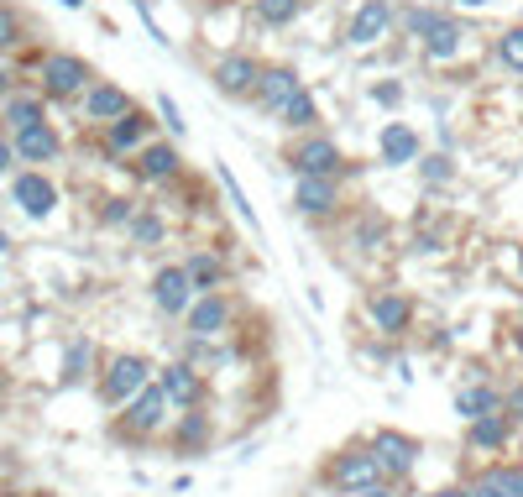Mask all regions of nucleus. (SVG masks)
Listing matches in <instances>:
<instances>
[{
  "mask_svg": "<svg viewBox=\"0 0 523 497\" xmlns=\"http://www.w3.org/2000/svg\"><path fill=\"white\" fill-rule=\"evenodd\" d=\"M215 84L225 89V95H246V89H257V84H262V69H257L252 58H241V53H236V58H225L220 69H215Z\"/></svg>",
  "mask_w": 523,
  "mask_h": 497,
  "instance_id": "nucleus-15",
  "label": "nucleus"
},
{
  "mask_svg": "<svg viewBox=\"0 0 523 497\" xmlns=\"http://www.w3.org/2000/svg\"><path fill=\"white\" fill-rule=\"evenodd\" d=\"M372 456H377V466H382V477L398 482V477H408V471H414L419 440H414V435H398V429H382V435L372 440Z\"/></svg>",
  "mask_w": 523,
  "mask_h": 497,
  "instance_id": "nucleus-2",
  "label": "nucleus"
},
{
  "mask_svg": "<svg viewBox=\"0 0 523 497\" xmlns=\"http://www.w3.org/2000/svg\"><path fill=\"white\" fill-rule=\"evenodd\" d=\"M435 497H471V492H466V487H440Z\"/></svg>",
  "mask_w": 523,
  "mask_h": 497,
  "instance_id": "nucleus-38",
  "label": "nucleus"
},
{
  "mask_svg": "<svg viewBox=\"0 0 523 497\" xmlns=\"http://www.w3.org/2000/svg\"><path fill=\"white\" fill-rule=\"evenodd\" d=\"M293 205H299L304 215H330L335 210V178H299Z\"/></svg>",
  "mask_w": 523,
  "mask_h": 497,
  "instance_id": "nucleus-18",
  "label": "nucleus"
},
{
  "mask_svg": "<svg viewBox=\"0 0 523 497\" xmlns=\"http://www.w3.org/2000/svg\"><path fill=\"white\" fill-rule=\"evenodd\" d=\"M424 173L435 178V184H445V178H450V163H445V157H429V163H424Z\"/></svg>",
  "mask_w": 523,
  "mask_h": 497,
  "instance_id": "nucleus-35",
  "label": "nucleus"
},
{
  "mask_svg": "<svg viewBox=\"0 0 523 497\" xmlns=\"http://www.w3.org/2000/svg\"><path fill=\"white\" fill-rule=\"evenodd\" d=\"M6 121H11L16 131H27V126L42 121V105H37V100H11V105H6Z\"/></svg>",
  "mask_w": 523,
  "mask_h": 497,
  "instance_id": "nucleus-26",
  "label": "nucleus"
},
{
  "mask_svg": "<svg viewBox=\"0 0 523 497\" xmlns=\"http://www.w3.org/2000/svg\"><path fill=\"white\" fill-rule=\"evenodd\" d=\"M0 497H21V492H0Z\"/></svg>",
  "mask_w": 523,
  "mask_h": 497,
  "instance_id": "nucleus-44",
  "label": "nucleus"
},
{
  "mask_svg": "<svg viewBox=\"0 0 523 497\" xmlns=\"http://www.w3.org/2000/svg\"><path fill=\"white\" fill-rule=\"evenodd\" d=\"M163 382V393H168V403H178V409H199V398H204V382H199V372L189 367V361H173V367L157 377Z\"/></svg>",
  "mask_w": 523,
  "mask_h": 497,
  "instance_id": "nucleus-9",
  "label": "nucleus"
},
{
  "mask_svg": "<svg viewBox=\"0 0 523 497\" xmlns=\"http://www.w3.org/2000/svg\"><path fill=\"white\" fill-rule=\"evenodd\" d=\"M11 194H16V205L27 210V215H37V220L53 215V205H58V189H53L42 173H21L16 184H11Z\"/></svg>",
  "mask_w": 523,
  "mask_h": 497,
  "instance_id": "nucleus-11",
  "label": "nucleus"
},
{
  "mask_svg": "<svg viewBox=\"0 0 523 497\" xmlns=\"http://www.w3.org/2000/svg\"><path fill=\"white\" fill-rule=\"evenodd\" d=\"M461 6H487V0H461Z\"/></svg>",
  "mask_w": 523,
  "mask_h": 497,
  "instance_id": "nucleus-43",
  "label": "nucleus"
},
{
  "mask_svg": "<svg viewBox=\"0 0 523 497\" xmlns=\"http://www.w3.org/2000/svg\"><path fill=\"white\" fill-rule=\"evenodd\" d=\"M84 110L95 121H121V116H131V100H126V89H116V84H95V89H89V100H84Z\"/></svg>",
  "mask_w": 523,
  "mask_h": 497,
  "instance_id": "nucleus-16",
  "label": "nucleus"
},
{
  "mask_svg": "<svg viewBox=\"0 0 523 497\" xmlns=\"http://www.w3.org/2000/svg\"><path fill=\"white\" fill-rule=\"evenodd\" d=\"M414 157H419V137L408 126L382 131V163H414Z\"/></svg>",
  "mask_w": 523,
  "mask_h": 497,
  "instance_id": "nucleus-21",
  "label": "nucleus"
},
{
  "mask_svg": "<svg viewBox=\"0 0 523 497\" xmlns=\"http://www.w3.org/2000/svg\"><path fill=\"white\" fill-rule=\"evenodd\" d=\"M257 16L267 21V27H283V21L299 16V0H257Z\"/></svg>",
  "mask_w": 523,
  "mask_h": 497,
  "instance_id": "nucleus-25",
  "label": "nucleus"
},
{
  "mask_svg": "<svg viewBox=\"0 0 523 497\" xmlns=\"http://www.w3.org/2000/svg\"><path fill=\"white\" fill-rule=\"evenodd\" d=\"M189 267V278H194V288H204V293H215L220 288V278H225V267H220V257H194V262H184Z\"/></svg>",
  "mask_w": 523,
  "mask_h": 497,
  "instance_id": "nucleus-22",
  "label": "nucleus"
},
{
  "mask_svg": "<svg viewBox=\"0 0 523 497\" xmlns=\"http://www.w3.org/2000/svg\"><path fill=\"white\" fill-rule=\"evenodd\" d=\"M513 346H518V356H523V325L513 330Z\"/></svg>",
  "mask_w": 523,
  "mask_h": 497,
  "instance_id": "nucleus-42",
  "label": "nucleus"
},
{
  "mask_svg": "<svg viewBox=\"0 0 523 497\" xmlns=\"http://www.w3.org/2000/svg\"><path fill=\"white\" fill-rule=\"evenodd\" d=\"M456 414L471 424V419H487V414H503V393H492V388H482V382H476V388H466L461 398H456Z\"/></svg>",
  "mask_w": 523,
  "mask_h": 497,
  "instance_id": "nucleus-20",
  "label": "nucleus"
},
{
  "mask_svg": "<svg viewBox=\"0 0 523 497\" xmlns=\"http://www.w3.org/2000/svg\"><path fill=\"white\" fill-rule=\"evenodd\" d=\"M131 236L142 246H157V241H163V220H157V215H136L131 220Z\"/></svg>",
  "mask_w": 523,
  "mask_h": 497,
  "instance_id": "nucleus-27",
  "label": "nucleus"
},
{
  "mask_svg": "<svg viewBox=\"0 0 523 497\" xmlns=\"http://www.w3.org/2000/svg\"><path fill=\"white\" fill-rule=\"evenodd\" d=\"M388 27H393V6H388V0H367V6L351 16L346 42H356V48H372L377 37H388Z\"/></svg>",
  "mask_w": 523,
  "mask_h": 497,
  "instance_id": "nucleus-7",
  "label": "nucleus"
},
{
  "mask_svg": "<svg viewBox=\"0 0 523 497\" xmlns=\"http://www.w3.org/2000/svg\"><path fill=\"white\" fill-rule=\"evenodd\" d=\"M372 100H377V105H398V100H403V89H398V84H377V89H372Z\"/></svg>",
  "mask_w": 523,
  "mask_h": 497,
  "instance_id": "nucleus-34",
  "label": "nucleus"
},
{
  "mask_svg": "<svg viewBox=\"0 0 523 497\" xmlns=\"http://www.w3.org/2000/svg\"><path fill=\"white\" fill-rule=\"evenodd\" d=\"M330 487L340 492H372V487H388V477H382V466L372 450H346V456H335L330 466Z\"/></svg>",
  "mask_w": 523,
  "mask_h": 497,
  "instance_id": "nucleus-1",
  "label": "nucleus"
},
{
  "mask_svg": "<svg viewBox=\"0 0 523 497\" xmlns=\"http://www.w3.org/2000/svg\"><path fill=\"white\" fill-rule=\"evenodd\" d=\"M0 89H6V74H0Z\"/></svg>",
  "mask_w": 523,
  "mask_h": 497,
  "instance_id": "nucleus-45",
  "label": "nucleus"
},
{
  "mask_svg": "<svg viewBox=\"0 0 523 497\" xmlns=\"http://www.w3.org/2000/svg\"><path fill=\"white\" fill-rule=\"evenodd\" d=\"M163 116H168V126H173V131H184V121H178V105H173L168 95H163Z\"/></svg>",
  "mask_w": 523,
  "mask_h": 497,
  "instance_id": "nucleus-37",
  "label": "nucleus"
},
{
  "mask_svg": "<svg viewBox=\"0 0 523 497\" xmlns=\"http://www.w3.org/2000/svg\"><path fill=\"white\" fill-rule=\"evenodd\" d=\"M497 53H503V63H508V69H523V27L503 32V42H497Z\"/></svg>",
  "mask_w": 523,
  "mask_h": 497,
  "instance_id": "nucleus-28",
  "label": "nucleus"
},
{
  "mask_svg": "<svg viewBox=\"0 0 523 497\" xmlns=\"http://www.w3.org/2000/svg\"><path fill=\"white\" fill-rule=\"evenodd\" d=\"M42 79H48L53 95H74V89L89 79V69H84V58H74V53H53L48 69H42Z\"/></svg>",
  "mask_w": 523,
  "mask_h": 497,
  "instance_id": "nucleus-14",
  "label": "nucleus"
},
{
  "mask_svg": "<svg viewBox=\"0 0 523 497\" xmlns=\"http://www.w3.org/2000/svg\"><path fill=\"white\" fill-rule=\"evenodd\" d=\"M356 497H393V487H372V492H356Z\"/></svg>",
  "mask_w": 523,
  "mask_h": 497,
  "instance_id": "nucleus-40",
  "label": "nucleus"
},
{
  "mask_svg": "<svg viewBox=\"0 0 523 497\" xmlns=\"http://www.w3.org/2000/svg\"><path fill=\"white\" fill-rule=\"evenodd\" d=\"M126 215H131V205H126V199H110V210H105V220H110V225H116V220H126Z\"/></svg>",
  "mask_w": 523,
  "mask_h": 497,
  "instance_id": "nucleus-36",
  "label": "nucleus"
},
{
  "mask_svg": "<svg viewBox=\"0 0 523 497\" xmlns=\"http://www.w3.org/2000/svg\"><path fill=\"white\" fill-rule=\"evenodd\" d=\"M163 419H168V393H163V382H147V388L126 403V429L131 435H152Z\"/></svg>",
  "mask_w": 523,
  "mask_h": 497,
  "instance_id": "nucleus-5",
  "label": "nucleus"
},
{
  "mask_svg": "<svg viewBox=\"0 0 523 497\" xmlns=\"http://www.w3.org/2000/svg\"><path fill=\"white\" fill-rule=\"evenodd\" d=\"M283 121H288V126H314V100H309V95H299V100H293V105L283 110Z\"/></svg>",
  "mask_w": 523,
  "mask_h": 497,
  "instance_id": "nucleus-30",
  "label": "nucleus"
},
{
  "mask_svg": "<svg viewBox=\"0 0 523 497\" xmlns=\"http://www.w3.org/2000/svg\"><path fill=\"white\" fill-rule=\"evenodd\" d=\"M16 152L27 157V163H48V157L58 152V131L53 126H27V131H16Z\"/></svg>",
  "mask_w": 523,
  "mask_h": 497,
  "instance_id": "nucleus-19",
  "label": "nucleus"
},
{
  "mask_svg": "<svg viewBox=\"0 0 523 497\" xmlns=\"http://www.w3.org/2000/svg\"><path fill=\"white\" fill-rule=\"evenodd\" d=\"M6 168H11V147H6V142H0V173H6Z\"/></svg>",
  "mask_w": 523,
  "mask_h": 497,
  "instance_id": "nucleus-39",
  "label": "nucleus"
},
{
  "mask_svg": "<svg viewBox=\"0 0 523 497\" xmlns=\"http://www.w3.org/2000/svg\"><path fill=\"white\" fill-rule=\"evenodd\" d=\"M184 320H189L194 341H210V335H220L225 320H231V304H225V293H204V299H194V309L184 314Z\"/></svg>",
  "mask_w": 523,
  "mask_h": 497,
  "instance_id": "nucleus-8",
  "label": "nucleus"
},
{
  "mask_svg": "<svg viewBox=\"0 0 523 497\" xmlns=\"http://www.w3.org/2000/svg\"><path fill=\"white\" fill-rule=\"evenodd\" d=\"M147 137V121L142 116H121V121H110V147H136Z\"/></svg>",
  "mask_w": 523,
  "mask_h": 497,
  "instance_id": "nucleus-24",
  "label": "nucleus"
},
{
  "mask_svg": "<svg viewBox=\"0 0 523 497\" xmlns=\"http://www.w3.org/2000/svg\"><path fill=\"white\" fill-rule=\"evenodd\" d=\"M471 497H508L503 492V477H497V471H482V477L471 482Z\"/></svg>",
  "mask_w": 523,
  "mask_h": 497,
  "instance_id": "nucleus-31",
  "label": "nucleus"
},
{
  "mask_svg": "<svg viewBox=\"0 0 523 497\" xmlns=\"http://www.w3.org/2000/svg\"><path fill=\"white\" fill-rule=\"evenodd\" d=\"M466 435L476 450H503L508 435H513V414H487V419H471L466 424Z\"/></svg>",
  "mask_w": 523,
  "mask_h": 497,
  "instance_id": "nucleus-17",
  "label": "nucleus"
},
{
  "mask_svg": "<svg viewBox=\"0 0 523 497\" xmlns=\"http://www.w3.org/2000/svg\"><path fill=\"white\" fill-rule=\"evenodd\" d=\"M408 320H414V304H408L403 293H377V299H372V325L382 335H403Z\"/></svg>",
  "mask_w": 523,
  "mask_h": 497,
  "instance_id": "nucleus-13",
  "label": "nucleus"
},
{
  "mask_svg": "<svg viewBox=\"0 0 523 497\" xmlns=\"http://www.w3.org/2000/svg\"><path fill=\"white\" fill-rule=\"evenodd\" d=\"M63 367H68V372H63L68 382H74V377H84V367H89V346H74V351H68V361H63Z\"/></svg>",
  "mask_w": 523,
  "mask_h": 497,
  "instance_id": "nucleus-32",
  "label": "nucleus"
},
{
  "mask_svg": "<svg viewBox=\"0 0 523 497\" xmlns=\"http://www.w3.org/2000/svg\"><path fill=\"white\" fill-rule=\"evenodd\" d=\"M204 435H210V424H204V414H184V424H178V445H199Z\"/></svg>",
  "mask_w": 523,
  "mask_h": 497,
  "instance_id": "nucleus-29",
  "label": "nucleus"
},
{
  "mask_svg": "<svg viewBox=\"0 0 523 497\" xmlns=\"http://www.w3.org/2000/svg\"><path fill=\"white\" fill-rule=\"evenodd\" d=\"M408 27H414V37H424L429 58H456V48H461V27H456V21H445L435 11H414V16H408Z\"/></svg>",
  "mask_w": 523,
  "mask_h": 497,
  "instance_id": "nucleus-4",
  "label": "nucleus"
},
{
  "mask_svg": "<svg viewBox=\"0 0 523 497\" xmlns=\"http://www.w3.org/2000/svg\"><path fill=\"white\" fill-rule=\"evenodd\" d=\"M293 168H299V178H335V173H340V147L325 142V137H314V142L299 147Z\"/></svg>",
  "mask_w": 523,
  "mask_h": 497,
  "instance_id": "nucleus-10",
  "label": "nucleus"
},
{
  "mask_svg": "<svg viewBox=\"0 0 523 497\" xmlns=\"http://www.w3.org/2000/svg\"><path fill=\"white\" fill-rule=\"evenodd\" d=\"M518 267H523V257H518Z\"/></svg>",
  "mask_w": 523,
  "mask_h": 497,
  "instance_id": "nucleus-46",
  "label": "nucleus"
},
{
  "mask_svg": "<svg viewBox=\"0 0 523 497\" xmlns=\"http://www.w3.org/2000/svg\"><path fill=\"white\" fill-rule=\"evenodd\" d=\"M257 95H262L267 110H278V116H283V110L304 95V84H299V74H293V69H267L262 84H257Z\"/></svg>",
  "mask_w": 523,
  "mask_h": 497,
  "instance_id": "nucleus-12",
  "label": "nucleus"
},
{
  "mask_svg": "<svg viewBox=\"0 0 523 497\" xmlns=\"http://www.w3.org/2000/svg\"><path fill=\"white\" fill-rule=\"evenodd\" d=\"M11 42H16V16L0 6V48H11Z\"/></svg>",
  "mask_w": 523,
  "mask_h": 497,
  "instance_id": "nucleus-33",
  "label": "nucleus"
},
{
  "mask_svg": "<svg viewBox=\"0 0 523 497\" xmlns=\"http://www.w3.org/2000/svg\"><path fill=\"white\" fill-rule=\"evenodd\" d=\"M152 304L163 309V314H189L194 309V278H189V267H163V273L152 278Z\"/></svg>",
  "mask_w": 523,
  "mask_h": 497,
  "instance_id": "nucleus-3",
  "label": "nucleus"
},
{
  "mask_svg": "<svg viewBox=\"0 0 523 497\" xmlns=\"http://www.w3.org/2000/svg\"><path fill=\"white\" fill-rule=\"evenodd\" d=\"M147 361L142 356H116V361H110V372H105V398L110 403H131L136 393H142L147 388Z\"/></svg>",
  "mask_w": 523,
  "mask_h": 497,
  "instance_id": "nucleus-6",
  "label": "nucleus"
},
{
  "mask_svg": "<svg viewBox=\"0 0 523 497\" xmlns=\"http://www.w3.org/2000/svg\"><path fill=\"white\" fill-rule=\"evenodd\" d=\"M6 393H11V382H6V372H0V403H6Z\"/></svg>",
  "mask_w": 523,
  "mask_h": 497,
  "instance_id": "nucleus-41",
  "label": "nucleus"
},
{
  "mask_svg": "<svg viewBox=\"0 0 523 497\" xmlns=\"http://www.w3.org/2000/svg\"><path fill=\"white\" fill-rule=\"evenodd\" d=\"M173 168H178L173 147H147L142 152V178H173Z\"/></svg>",
  "mask_w": 523,
  "mask_h": 497,
  "instance_id": "nucleus-23",
  "label": "nucleus"
}]
</instances>
